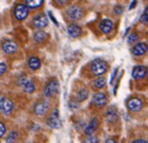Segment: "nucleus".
I'll list each match as a JSON object with an SVG mask.
<instances>
[{
  "instance_id": "f257e3e1",
  "label": "nucleus",
  "mask_w": 148,
  "mask_h": 143,
  "mask_svg": "<svg viewBox=\"0 0 148 143\" xmlns=\"http://www.w3.org/2000/svg\"><path fill=\"white\" fill-rule=\"evenodd\" d=\"M108 68H109V65L107 62L100 59V58L93 60L91 63V72L95 76H101V75L105 74L108 71Z\"/></svg>"
},
{
  "instance_id": "f03ea898",
  "label": "nucleus",
  "mask_w": 148,
  "mask_h": 143,
  "mask_svg": "<svg viewBox=\"0 0 148 143\" xmlns=\"http://www.w3.org/2000/svg\"><path fill=\"white\" fill-rule=\"evenodd\" d=\"M19 84H20L21 88L25 91L26 93H33L35 91V84L31 79H29L27 76L22 75L19 77Z\"/></svg>"
},
{
  "instance_id": "7ed1b4c3",
  "label": "nucleus",
  "mask_w": 148,
  "mask_h": 143,
  "mask_svg": "<svg viewBox=\"0 0 148 143\" xmlns=\"http://www.w3.org/2000/svg\"><path fill=\"white\" fill-rule=\"evenodd\" d=\"M47 125L52 129H58L61 127V119L59 116V110L55 109L47 119Z\"/></svg>"
},
{
  "instance_id": "20e7f679",
  "label": "nucleus",
  "mask_w": 148,
  "mask_h": 143,
  "mask_svg": "<svg viewBox=\"0 0 148 143\" xmlns=\"http://www.w3.org/2000/svg\"><path fill=\"white\" fill-rule=\"evenodd\" d=\"M14 109V103L7 97L0 98V110L5 115H10Z\"/></svg>"
},
{
  "instance_id": "39448f33",
  "label": "nucleus",
  "mask_w": 148,
  "mask_h": 143,
  "mask_svg": "<svg viewBox=\"0 0 148 143\" xmlns=\"http://www.w3.org/2000/svg\"><path fill=\"white\" fill-rule=\"evenodd\" d=\"M58 92H59V82L57 80L50 81L44 89V95L46 97H53Z\"/></svg>"
},
{
  "instance_id": "423d86ee",
  "label": "nucleus",
  "mask_w": 148,
  "mask_h": 143,
  "mask_svg": "<svg viewBox=\"0 0 148 143\" xmlns=\"http://www.w3.org/2000/svg\"><path fill=\"white\" fill-rule=\"evenodd\" d=\"M67 16H68V18L70 19V20L77 21V20H80V19L84 16V11L79 6H72V7L68 10V12H67Z\"/></svg>"
},
{
  "instance_id": "0eeeda50",
  "label": "nucleus",
  "mask_w": 148,
  "mask_h": 143,
  "mask_svg": "<svg viewBox=\"0 0 148 143\" xmlns=\"http://www.w3.org/2000/svg\"><path fill=\"white\" fill-rule=\"evenodd\" d=\"M127 107L132 112H139L143 108V101L139 97H131L127 101Z\"/></svg>"
},
{
  "instance_id": "6e6552de",
  "label": "nucleus",
  "mask_w": 148,
  "mask_h": 143,
  "mask_svg": "<svg viewBox=\"0 0 148 143\" xmlns=\"http://www.w3.org/2000/svg\"><path fill=\"white\" fill-rule=\"evenodd\" d=\"M29 14V8L24 4H18L14 9V15L17 20L22 21L24 20L26 17Z\"/></svg>"
},
{
  "instance_id": "1a4fd4ad",
  "label": "nucleus",
  "mask_w": 148,
  "mask_h": 143,
  "mask_svg": "<svg viewBox=\"0 0 148 143\" xmlns=\"http://www.w3.org/2000/svg\"><path fill=\"white\" fill-rule=\"evenodd\" d=\"M147 75V67L144 65H137L132 70V77L135 80H142Z\"/></svg>"
},
{
  "instance_id": "9d476101",
  "label": "nucleus",
  "mask_w": 148,
  "mask_h": 143,
  "mask_svg": "<svg viewBox=\"0 0 148 143\" xmlns=\"http://www.w3.org/2000/svg\"><path fill=\"white\" fill-rule=\"evenodd\" d=\"M92 101L96 107L102 108L104 105H106V103H107V96H106V94L103 92H97L93 95Z\"/></svg>"
},
{
  "instance_id": "9b49d317",
  "label": "nucleus",
  "mask_w": 148,
  "mask_h": 143,
  "mask_svg": "<svg viewBox=\"0 0 148 143\" xmlns=\"http://www.w3.org/2000/svg\"><path fill=\"white\" fill-rule=\"evenodd\" d=\"M48 110H49V103L45 100L38 102L35 105V107H34V112H35L36 115L39 117L44 116L45 114L47 113Z\"/></svg>"
},
{
  "instance_id": "f8f14e48",
  "label": "nucleus",
  "mask_w": 148,
  "mask_h": 143,
  "mask_svg": "<svg viewBox=\"0 0 148 143\" xmlns=\"http://www.w3.org/2000/svg\"><path fill=\"white\" fill-rule=\"evenodd\" d=\"M131 52L134 56H142L144 54H146L147 52V44L146 43H137V44L134 45L131 49Z\"/></svg>"
},
{
  "instance_id": "ddd939ff",
  "label": "nucleus",
  "mask_w": 148,
  "mask_h": 143,
  "mask_svg": "<svg viewBox=\"0 0 148 143\" xmlns=\"http://www.w3.org/2000/svg\"><path fill=\"white\" fill-rule=\"evenodd\" d=\"M33 24L36 28L38 29H44L45 27H47L48 25V20L45 17V15H37L35 18L33 19Z\"/></svg>"
},
{
  "instance_id": "4468645a",
  "label": "nucleus",
  "mask_w": 148,
  "mask_h": 143,
  "mask_svg": "<svg viewBox=\"0 0 148 143\" xmlns=\"http://www.w3.org/2000/svg\"><path fill=\"white\" fill-rule=\"evenodd\" d=\"M98 125H99V122H98V119L96 117L91 119V121L89 122V124L87 125L85 127V134L87 136L88 135H93V134L96 132L97 128H98Z\"/></svg>"
},
{
  "instance_id": "2eb2a0df",
  "label": "nucleus",
  "mask_w": 148,
  "mask_h": 143,
  "mask_svg": "<svg viewBox=\"0 0 148 143\" xmlns=\"http://www.w3.org/2000/svg\"><path fill=\"white\" fill-rule=\"evenodd\" d=\"M2 50L5 52L6 54H13L18 50V46L15 42L13 41H5L2 44Z\"/></svg>"
},
{
  "instance_id": "dca6fc26",
  "label": "nucleus",
  "mask_w": 148,
  "mask_h": 143,
  "mask_svg": "<svg viewBox=\"0 0 148 143\" xmlns=\"http://www.w3.org/2000/svg\"><path fill=\"white\" fill-rule=\"evenodd\" d=\"M99 28L101 30L102 33L104 34H109L113 29V22L109 19H104L100 22Z\"/></svg>"
},
{
  "instance_id": "f3484780",
  "label": "nucleus",
  "mask_w": 148,
  "mask_h": 143,
  "mask_svg": "<svg viewBox=\"0 0 148 143\" xmlns=\"http://www.w3.org/2000/svg\"><path fill=\"white\" fill-rule=\"evenodd\" d=\"M67 32L68 34L73 38H77L81 35L82 33V29L80 26H78L77 24H70L67 28Z\"/></svg>"
},
{
  "instance_id": "a211bd4d",
  "label": "nucleus",
  "mask_w": 148,
  "mask_h": 143,
  "mask_svg": "<svg viewBox=\"0 0 148 143\" xmlns=\"http://www.w3.org/2000/svg\"><path fill=\"white\" fill-rule=\"evenodd\" d=\"M28 66H29L30 69H32V70H37V69H39L41 66L40 59L35 57V56H32V57H30L29 60H28Z\"/></svg>"
},
{
  "instance_id": "6ab92c4d",
  "label": "nucleus",
  "mask_w": 148,
  "mask_h": 143,
  "mask_svg": "<svg viewBox=\"0 0 148 143\" xmlns=\"http://www.w3.org/2000/svg\"><path fill=\"white\" fill-rule=\"evenodd\" d=\"M107 119L109 122H114L118 119V112H117V109L112 106L108 109L107 111Z\"/></svg>"
},
{
  "instance_id": "aec40b11",
  "label": "nucleus",
  "mask_w": 148,
  "mask_h": 143,
  "mask_svg": "<svg viewBox=\"0 0 148 143\" xmlns=\"http://www.w3.org/2000/svg\"><path fill=\"white\" fill-rule=\"evenodd\" d=\"M47 38H48V34L45 31H43L42 29H39V31H37L36 33L34 34V40L38 43L44 42Z\"/></svg>"
},
{
  "instance_id": "412c9836",
  "label": "nucleus",
  "mask_w": 148,
  "mask_h": 143,
  "mask_svg": "<svg viewBox=\"0 0 148 143\" xmlns=\"http://www.w3.org/2000/svg\"><path fill=\"white\" fill-rule=\"evenodd\" d=\"M44 0H25V5L27 6L28 8H38L40 7L43 4Z\"/></svg>"
},
{
  "instance_id": "4be33fe9",
  "label": "nucleus",
  "mask_w": 148,
  "mask_h": 143,
  "mask_svg": "<svg viewBox=\"0 0 148 143\" xmlns=\"http://www.w3.org/2000/svg\"><path fill=\"white\" fill-rule=\"evenodd\" d=\"M88 95H89L88 90H87L86 88H82V89H80L77 92L76 97H77V100L79 101V102H82V101L86 100L87 97H88Z\"/></svg>"
},
{
  "instance_id": "5701e85b",
  "label": "nucleus",
  "mask_w": 148,
  "mask_h": 143,
  "mask_svg": "<svg viewBox=\"0 0 148 143\" xmlns=\"http://www.w3.org/2000/svg\"><path fill=\"white\" fill-rule=\"evenodd\" d=\"M93 84H94V86L96 88L101 89V88H103V87H105V86H106V79H105V78H103V77H99V78H97V79L95 80Z\"/></svg>"
},
{
  "instance_id": "b1692460",
  "label": "nucleus",
  "mask_w": 148,
  "mask_h": 143,
  "mask_svg": "<svg viewBox=\"0 0 148 143\" xmlns=\"http://www.w3.org/2000/svg\"><path fill=\"white\" fill-rule=\"evenodd\" d=\"M17 138H18V132L11 131L9 133V135H8V137L6 138V143H14Z\"/></svg>"
},
{
  "instance_id": "393cba45",
  "label": "nucleus",
  "mask_w": 148,
  "mask_h": 143,
  "mask_svg": "<svg viewBox=\"0 0 148 143\" xmlns=\"http://www.w3.org/2000/svg\"><path fill=\"white\" fill-rule=\"evenodd\" d=\"M140 22L142 23V24H144V25H146L148 23V10H147V8H145L144 12H143L142 15H141Z\"/></svg>"
},
{
  "instance_id": "a878e982",
  "label": "nucleus",
  "mask_w": 148,
  "mask_h": 143,
  "mask_svg": "<svg viewBox=\"0 0 148 143\" xmlns=\"http://www.w3.org/2000/svg\"><path fill=\"white\" fill-rule=\"evenodd\" d=\"M139 35L138 34H136V33H131L129 36H128V39H127V42L128 43H134V42H136V41H138L139 40Z\"/></svg>"
},
{
  "instance_id": "bb28decb",
  "label": "nucleus",
  "mask_w": 148,
  "mask_h": 143,
  "mask_svg": "<svg viewBox=\"0 0 148 143\" xmlns=\"http://www.w3.org/2000/svg\"><path fill=\"white\" fill-rule=\"evenodd\" d=\"M83 143H99V140L97 137L93 135H88V137H86L84 139V142Z\"/></svg>"
},
{
  "instance_id": "cd10ccee",
  "label": "nucleus",
  "mask_w": 148,
  "mask_h": 143,
  "mask_svg": "<svg viewBox=\"0 0 148 143\" xmlns=\"http://www.w3.org/2000/svg\"><path fill=\"white\" fill-rule=\"evenodd\" d=\"M113 11H114L115 14L120 15V14H122V13H123L124 8H123V6H121V5H116L114 7V9H113Z\"/></svg>"
},
{
  "instance_id": "c85d7f7f",
  "label": "nucleus",
  "mask_w": 148,
  "mask_h": 143,
  "mask_svg": "<svg viewBox=\"0 0 148 143\" xmlns=\"http://www.w3.org/2000/svg\"><path fill=\"white\" fill-rule=\"evenodd\" d=\"M6 71H7V64L4 62H0V76H2Z\"/></svg>"
},
{
  "instance_id": "c756f323",
  "label": "nucleus",
  "mask_w": 148,
  "mask_h": 143,
  "mask_svg": "<svg viewBox=\"0 0 148 143\" xmlns=\"http://www.w3.org/2000/svg\"><path fill=\"white\" fill-rule=\"evenodd\" d=\"M5 133H6V126L4 125L3 122L0 121V138L3 137L5 135Z\"/></svg>"
},
{
  "instance_id": "7c9ffc66",
  "label": "nucleus",
  "mask_w": 148,
  "mask_h": 143,
  "mask_svg": "<svg viewBox=\"0 0 148 143\" xmlns=\"http://www.w3.org/2000/svg\"><path fill=\"white\" fill-rule=\"evenodd\" d=\"M117 72H118V68H115L112 72V75H111V78H110V84H113L114 83V80L115 78L117 76Z\"/></svg>"
},
{
  "instance_id": "2f4dec72",
  "label": "nucleus",
  "mask_w": 148,
  "mask_h": 143,
  "mask_svg": "<svg viewBox=\"0 0 148 143\" xmlns=\"http://www.w3.org/2000/svg\"><path fill=\"white\" fill-rule=\"evenodd\" d=\"M48 15H49L50 19H51V20H52V21H53V22H54V24L58 25V22H57V20H56V19L54 18V16H53V14H52V12H51V11H49V12H48Z\"/></svg>"
},
{
  "instance_id": "473e14b6",
  "label": "nucleus",
  "mask_w": 148,
  "mask_h": 143,
  "mask_svg": "<svg viewBox=\"0 0 148 143\" xmlns=\"http://www.w3.org/2000/svg\"><path fill=\"white\" fill-rule=\"evenodd\" d=\"M136 5H137V0H133V1H132V3L130 4V6H129V10H132Z\"/></svg>"
},
{
  "instance_id": "72a5a7b5",
  "label": "nucleus",
  "mask_w": 148,
  "mask_h": 143,
  "mask_svg": "<svg viewBox=\"0 0 148 143\" xmlns=\"http://www.w3.org/2000/svg\"><path fill=\"white\" fill-rule=\"evenodd\" d=\"M104 143H118V141L116 139H114V138H108Z\"/></svg>"
},
{
  "instance_id": "f704fd0d",
  "label": "nucleus",
  "mask_w": 148,
  "mask_h": 143,
  "mask_svg": "<svg viewBox=\"0 0 148 143\" xmlns=\"http://www.w3.org/2000/svg\"><path fill=\"white\" fill-rule=\"evenodd\" d=\"M131 143H147V140L145 139H136L134 141H132Z\"/></svg>"
}]
</instances>
